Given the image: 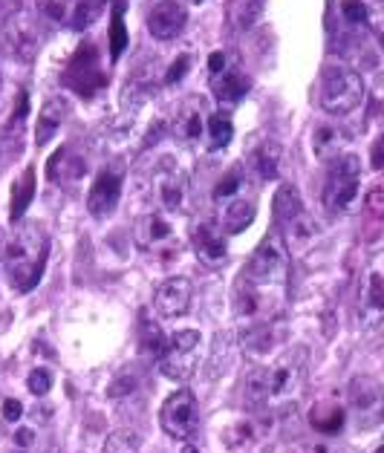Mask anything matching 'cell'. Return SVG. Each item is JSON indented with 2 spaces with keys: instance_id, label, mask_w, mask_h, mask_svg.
I'll return each instance as SVG.
<instances>
[{
  "instance_id": "6da1fadb",
  "label": "cell",
  "mask_w": 384,
  "mask_h": 453,
  "mask_svg": "<svg viewBox=\"0 0 384 453\" xmlns=\"http://www.w3.org/2000/svg\"><path fill=\"white\" fill-rule=\"evenodd\" d=\"M306 381V349L295 347L272 364V367H255L246 375V402L255 407L287 404L298 399Z\"/></svg>"
},
{
  "instance_id": "7a4b0ae2",
  "label": "cell",
  "mask_w": 384,
  "mask_h": 453,
  "mask_svg": "<svg viewBox=\"0 0 384 453\" xmlns=\"http://www.w3.org/2000/svg\"><path fill=\"white\" fill-rule=\"evenodd\" d=\"M47 254H50L47 231L35 223L15 226L4 251V272L15 292L27 295L41 283V274L47 269Z\"/></svg>"
},
{
  "instance_id": "3957f363",
  "label": "cell",
  "mask_w": 384,
  "mask_h": 453,
  "mask_svg": "<svg viewBox=\"0 0 384 453\" xmlns=\"http://www.w3.org/2000/svg\"><path fill=\"white\" fill-rule=\"evenodd\" d=\"M365 102V81L347 64H329L318 81V104L329 116H349Z\"/></svg>"
},
{
  "instance_id": "277c9868",
  "label": "cell",
  "mask_w": 384,
  "mask_h": 453,
  "mask_svg": "<svg viewBox=\"0 0 384 453\" xmlns=\"http://www.w3.org/2000/svg\"><path fill=\"white\" fill-rule=\"evenodd\" d=\"M361 191V159L356 153H342L338 159L329 162L324 176V208L333 217L347 214L356 205Z\"/></svg>"
},
{
  "instance_id": "5b68a950",
  "label": "cell",
  "mask_w": 384,
  "mask_h": 453,
  "mask_svg": "<svg viewBox=\"0 0 384 453\" xmlns=\"http://www.w3.org/2000/svg\"><path fill=\"white\" fill-rule=\"evenodd\" d=\"M349 416L361 430H372L384 422V387L372 375H356L347 384Z\"/></svg>"
},
{
  "instance_id": "8992f818",
  "label": "cell",
  "mask_w": 384,
  "mask_h": 453,
  "mask_svg": "<svg viewBox=\"0 0 384 453\" xmlns=\"http://www.w3.org/2000/svg\"><path fill=\"white\" fill-rule=\"evenodd\" d=\"M289 272V249L283 234H269L251 254L249 263V278L255 286H274L287 280Z\"/></svg>"
},
{
  "instance_id": "52a82bcc",
  "label": "cell",
  "mask_w": 384,
  "mask_h": 453,
  "mask_svg": "<svg viewBox=\"0 0 384 453\" xmlns=\"http://www.w3.org/2000/svg\"><path fill=\"white\" fill-rule=\"evenodd\" d=\"M159 422L171 439L188 441L196 430H200V404H196L194 393L185 390V387L177 393H171L159 411Z\"/></svg>"
},
{
  "instance_id": "ba28073f",
  "label": "cell",
  "mask_w": 384,
  "mask_h": 453,
  "mask_svg": "<svg viewBox=\"0 0 384 453\" xmlns=\"http://www.w3.org/2000/svg\"><path fill=\"white\" fill-rule=\"evenodd\" d=\"M272 214H274V223L280 226L283 234L292 237L295 242H306L315 234L312 219L306 217V211H303L301 194L295 191L292 185H280L278 191H274Z\"/></svg>"
},
{
  "instance_id": "9c48e42d",
  "label": "cell",
  "mask_w": 384,
  "mask_h": 453,
  "mask_svg": "<svg viewBox=\"0 0 384 453\" xmlns=\"http://www.w3.org/2000/svg\"><path fill=\"white\" fill-rule=\"evenodd\" d=\"M122 185H125L122 162L104 165V168L96 173V180L90 185V194H87V211L98 219L110 217L116 211L119 200H122Z\"/></svg>"
},
{
  "instance_id": "30bf717a",
  "label": "cell",
  "mask_w": 384,
  "mask_h": 453,
  "mask_svg": "<svg viewBox=\"0 0 384 453\" xmlns=\"http://www.w3.org/2000/svg\"><path fill=\"white\" fill-rule=\"evenodd\" d=\"M0 41H4L6 52L12 55L15 61H24V64H29L41 50L38 24L27 12H18L15 18H9L6 24L0 27Z\"/></svg>"
},
{
  "instance_id": "8fae6325",
  "label": "cell",
  "mask_w": 384,
  "mask_h": 453,
  "mask_svg": "<svg viewBox=\"0 0 384 453\" xmlns=\"http://www.w3.org/2000/svg\"><path fill=\"white\" fill-rule=\"evenodd\" d=\"M194 286L188 278H168L153 289V312L159 318H182L191 309Z\"/></svg>"
},
{
  "instance_id": "7c38bea8",
  "label": "cell",
  "mask_w": 384,
  "mask_h": 453,
  "mask_svg": "<svg viewBox=\"0 0 384 453\" xmlns=\"http://www.w3.org/2000/svg\"><path fill=\"white\" fill-rule=\"evenodd\" d=\"M153 191H157V200L165 211H180L185 196H188V176L171 159H165V165L153 176Z\"/></svg>"
},
{
  "instance_id": "4fadbf2b",
  "label": "cell",
  "mask_w": 384,
  "mask_h": 453,
  "mask_svg": "<svg viewBox=\"0 0 384 453\" xmlns=\"http://www.w3.org/2000/svg\"><path fill=\"white\" fill-rule=\"evenodd\" d=\"M358 315L367 326L384 324V266L381 263H372L365 274V280H361Z\"/></svg>"
},
{
  "instance_id": "5bb4252c",
  "label": "cell",
  "mask_w": 384,
  "mask_h": 453,
  "mask_svg": "<svg viewBox=\"0 0 384 453\" xmlns=\"http://www.w3.org/2000/svg\"><path fill=\"white\" fill-rule=\"evenodd\" d=\"M177 234H173V226H171V219L165 217V214H159V211H150V214H145L139 219V226H136V242L145 251H153V254H173V240Z\"/></svg>"
},
{
  "instance_id": "9a60e30c",
  "label": "cell",
  "mask_w": 384,
  "mask_h": 453,
  "mask_svg": "<svg viewBox=\"0 0 384 453\" xmlns=\"http://www.w3.org/2000/svg\"><path fill=\"white\" fill-rule=\"evenodd\" d=\"M185 24H188V12L180 0H159L148 12V32L157 41H173L182 35Z\"/></svg>"
},
{
  "instance_id": "2e32d148",
  "label": "cell",
  "mask_w": 384,
  "mask_h": 453,
  "mask_svg": "<svg viewBox=\"0 0 384 453\" xmlns=\"http://www.w3.org/2000/svg\"><path fill=\"white\" fill-rule=\"evenodd\" d=\"M27 113H29V96L18 93L12 116H9L4 130H0V171H4L6 165H12L18 159V153L24 150V121H27Z\"/></svg>"
},
{
  "instance_id": "e0dca14e",
  "label": "cell",
  "mask_w": 384,
  "mask_h": 453,
  "mask_svg": "<svg viewBox=\"0 0 384 453\" xmlns=\"http://www.w3.org/2000/svg\"><path fill=\"white\" fill-rule=\"evenodd\" d=\"M191 246L203 266L217 269V266H223L228 257L226 234H223V228L214 223H196V228L191 231Z\"/></svg>"
},
{
  "instance_id": "ac0fdd59",
  "label": "cell",
  "mask_w": 384,
  "mask_h": 453,
  "mask_svg": "<svg viewBox=\"0 0 384 453\" xmlns=\"http://www.w3.org/2000/svg\"><path fill=\"white\" fill-rule=\"evenodd\" d=\"M64 81H67L75 93L81 96H90L96 87L104 84V75L102 70H98V61H96V47L90 43V47H81L79 55L73 58L67 75H64Z\"/></svg>"
},
{
  "instance_id": "d6986e66",
  "label": "cell",
  "mask_w": 384,
  "mask_h": 453,
  "mask_svg": "<svg viewBox=\"0 0 384 453\" xmlns=\"http://www.w3.org/2000/svg\"><path fill=\"white\" fill-rule=\"evenodd\" d=\"M249 75L234 67V64H228V67L223 73H217L211 75V93L219 104H237V102H243L246 93H249Z\"/></svg>"
},
{
  "instance_id": "ffe728a7",
  "label": "cell",
  "mask_w": 384,
  "mask_h": 453,
  "mask_svg": "<svg viewBox=\"0 0 384 453\" xmlns=\"http://www.w3.org/2000/svg\"><path fill=\"white\" fill-rule=\"evenodd\" d=\"M205 110H203V102L200 98H188L182 107H180V113H177V121H173V134H177L180 142H200L203 134H205Z\"/></svg>"
},
{
  "instance_id": "44dd1931",
  "label": "cell",
  "mask_w": 384,
  "mask_h": 453,
  "mask_svg": "<svg viewBox=\"0 0 384 453\" xmlns=\"http://www.w3.org/2000/svg\"><path fill=\"white\" fill-rule=\"evenodd\" d=\"M87 173V165L75 150L61 148L55 157L50 159V180L61 188H75Z\"/></svg>"
},
{
  "instance_id": "7402d4cb",
  "label": "cell",
  "mask_w": 384,
  "mask_h": 453,
  "mask_svg": "<svg viewBox=\"0 0 384 453\" xmlns=\"http://www.w3.org/2000/svg\"><path fill=\"white\" fill-rule=\"evenodd\" d=\"M349 136L347 134V127H338V125H318L312 130V150H315V157L318 159H324V162H333L338 159L342 153H347L344 148L349 145Z\"/></svg>"
},
{
  "instance_id": "603a6c76",
  "label": "cell",
  "mask_w": 384,
  "mask_h": 453,
  "mask_svg": "<svg viewBox=\"0 0 384 453\" xmlns=\"http://www.w3.org/2000/svg\"><path fill=\"white\" fill-rule=\"evenodd\" d=\"M249 165L263 182H269L278 176V165H280V142H274L269 136L257 139L255 145L249 142Z\"/></svg>"
},
{
  "instance_id": "cb8c5ba5",
  "label": "cell",
  "mask_w": 384,
  "mask_h": 453,
  "mask_svg": "<svg viewBox=\"0 0 384 453\" xmlns=\"http://www.w3.org/2000/svg\"><path fill=\"white\" fill-rule=\"evenodd\" d=\"M64 119H67V104L61 98H47L41 107V116H38V125H35V145L43 148L50 145L55 139V134L61 130Z\"/></svg>"
},
{
  "instance_id": "d4e9b609",
  "label": "cell",
  "mask_w": 384,
  "mask_h": 453,
  "mask_svg": "<svg viewBox=\"0 0 384 453\" xmlns=\"http://www.w3.org/2000/svg\"><path fill=\"white\" fill-rule=\"evenodd\" d=\"M159 370H162V375H168L171 381H188L196 370V352L173 349L168 344V352L159 358Z\"/></svg>"
},
{
  "instance_id": "484cf974",
  "label": "cell",
  "mask_w": 384,
  "mask_h": 453,
  "mask_svg": "<svg viewBox=\"0 0 384 453\" xmlns=\"http://www.w3.org/2000/svg\"><path fill=\"white\" fill-rule=\"evenodd\" d=\"M251 219H255V205L246 203V200H232L226 203L223 214H219V228H223V234H243V231L251 226Z\"/></svg>"
},
{
  "instance_id": "4316f807",
  "label": "cell",
  "mask_w": 384,
  "mask_h": 453,
  "mask_svg": "<svg viewBox=\"0 0 384 453\" xmlns=\"http://www.w3.org/2000/svg\"><path fill=\"white\" fill-rule=\"evenodd\" d=\"M263 12H266V0H232L228 4V20H232L234 32L255 29Z\"/></svg>"
},
{
  "instance_id": "83f0119b",
  "label": "cell",
  "mask_w": 384,
  "mask_h": 453,
  "mask_svg": "<svg viewBox=\"0 0 384 453\" xmlns=\"http://www.w3.org/2000/svg\"><path fill=\"white\" fill-rule=\"evenodd\" d=\"M32 196H35V168H27L24 176H20V180L12 185V203H9V217H12L15 226L20 223V217L27 214Z\"/></svg>"
},
{
  "instance_id": "f1b7e54d",
  "label": "cell",
  "mask_w": 384,
  "mask_h": 453,
  "mask_svg": "<svg viewBox=\"0 0 384 453\" xmlns=\"http://www.w3.org/2000/svg\"><path fill=\"white\" fill-rule=\"evenodd\" d=\"M205 136H208V148H211V150H223V148L232 145V139H234L232 116L223 113V110H217V113H208Z\"/></svg>"
},
{
  "instance_id": "f546056e",
  "label": "cell",
  "mask_w": 384,
  "mask_h": 453,
  "mask_svg": "<svg viewBox=\"0 0 384 453\" xmlns=\"http://www.w3.org/2000/svg\"><path fill=\"white\" fill-rule=\"evenodd\" d=\"M344 407L335 404V402H321L312 407V416L310 422L315 430H321V434H338V430L344 427Z\"/></svg>"
},
{
  "instance_id": "4dcf8cb0",
  "label": "cell",
  "mask_w": 384,
  "mask_h": 453,
  "mask_svg": "<svg viewBox=\"0 0 384 453\" xmlns=\"http://www.w3.org/2000/svg\"><path fill=\"white\" fill-rule=\"evenodd\" d=\"M127 0H113V15H110V58L119 61L127 50V27H125Z\"/></svg>"
},
{
  "instance_id": "1f68e13d",
  "label": "cell",
  "mask_w": 384,
  "mask_h": 453,
  "mask_svg": "<svg viewBox=\"0 0 384 453\" xmlns=\"http://www.w3.org/2000/svg\"><path fill=\"white\" fill-rule=\"evenodd\" d=\"M139 335H142V349H145L148 356H153L157 361L165 356V352H168V344H171V341L165 338V333L159 329L157 320H150L148 315H142V333H139Z\"/></svg>"
},
{
  "instance_id": "d6a6232c",
  "label": "cell",
  "mask_w": 384,
  "mask_h": 453,
  "mask_svg": "<svg viewBox=\"0 0 384 453\" xmlns=\"http://www.w3.org/2000/svg\"><path fill=\"white\" fill-rule=\"evenodd\" d=\"M338 12H342V20L353 32L370 29V4L367 0H342Z\"/></svg>"
},
{
  "instance_id": "836d02e7",
  "label": "cell",
  "mask_w": 384,
  "mask_h": 453,
  "mask_svg": "<svg viewBox=\"0 0 384 453\" xmlns=\"http://www.w3.org/2000/svg\"><path fill=\"white\" fill-rule=\"evenodd\" d=\"M98 12H102V0H75L73 12H70V20L67 24L75 29V32H84L87 27L96 24Z\"/></svg>"
},
{
  "instance_id": "e575fe53",
  "label": "cell",
  "mask_w": 384,
  "mask_h": 453,
  "mask_svg": "<svg viewBox=\"0 0 384 453\" xmlns=\"http://www.w3.org/2000/svg\"><path fill=\"white\" fill-rule=\"evenodd\" d=\"M35 6L43 20H50V24L58 27V24H67L70 20L75 0H35Z\"/></svg>"
},
{
  "instance_id": "d590c367",
  "label": "cell",
  "mask_w": 384,
  "mask_h": 453,
  "mask_svg": "<svg viewBox=\"0 0 384 453\" xmlns=\"http://www.w3.org/2000/svg\"><path fill=\"white\" fill-rule=\"evenodd\" d=\"M240 185H243V168H232L228 171L223 180L217 182V188H214V200L217 203H232V200H237V191H240Z\"/></svg>"
},
{
  "instance_id": "8d00e7d4",
  "label": "cell",
  "mask_w": 384,
  "mask_h": 453,
  "mask_svg": "<svg viewBox=\"0 0 384 453\" xmlns=\"http://www.w3.org/2000/svg\"><path fill=\"white\" fill-rule=\"evenodd\" d=\"M104 453H139V436L134 430H113L104 441Z\"/></svg>"
},
{
  "instance_id": "74e56055",
  "label": "cell",
  "mask_w": 384,
  "mask_h": 453,
  "mask_svg": "<svg viewBox=\"0 0 384 453\" xmlns=\"http://www.w3.org/2000/svg\"><path fill=\"white\" fill-rule=\"evenodd\" d=\"M272 344H274V333H272L269 326H255L243 338V347H246L249 356H263V352L272 349Z\"/></svg>"
},
{
  "instance_id": "f35d334b",
  "label": "cell",
  "mask_w": 384,
  "mask_h": 453,
  "mask_svg": "<svg viewBox=\"0 0 384 453\" xmlns=\"http://www.w3.org/2000/svg\"><path fill=\"white\" fill-rule=\"evenodd\" d=\"M191 64H194V58H191V52H182V55H177L173 58V64L168 67V73H165V84H180L185 75L191 73Z\"/></svg>"
},
{
  "instance_id": "ab89813d",
  "label": "cell",
  "mask_w": 384,
  "mask_h": 453,
  "mask_svg": "<svg viewBox=\"0 0 384 453\" xmlns=\"http://www.w3.org/2000/svg\"><path fill=\"white\" fill-rule=\"evenodd\" d=\"M200 333L196 329H177V333L171 335V347L173 349H185V352H196L200 349Z\"/></svg>"
},
{
  "instance_id": "60d3db41",
  "label": "cell",
  "mask_w": 384,
  "mask_h": 453,
  "mask_svg": "<svg viewBox=\"0 0 384 453\" xmlns=\"http://www.w3.org/2000/svg\"><path fill=\"white\" fill-rule=\"evenodd\" d=\"M27 387H29V393H32V395H47V393L52 390V372H50V370H43V367L32 370V372H29V379H27Z\"/></svg>"
},
{
  "instance_id": "b9f144b4",
  "label": "cell",
  "mask_w": 384,
  "mask_h": 453,
  "mask_svg": "<svg viewBox=\"0 0 384 453\" xmlns=\"http://www.w3.org/2000/svg\"><path fill=\"white\" fill-rule=\"evenodd\" d=\"M136 379L130 372H122V375H116V381L110 384V399H125V395H130L136 390Z\"/></svg>"
},
{
  "instance_id": "7bdbcfd3",
  "label": "cell",
  "mask_w": 384,
  "mask_h": 453,
  "mask_svg": "<svg viewBox=\"0 0 384 453\" xmlns=\"http://www.w3.org/2000/svg\"><path fill=\"white\" fill-rule=\"evenodd\" d=\"M226 341L228 335L226 333H219L217 341H214V352H211V358H208V364L214 367V375H219L226 367H228V356H226Z\"/></svg>"
},
{
  "instance_id": "ee69618b",
  "label": "cell",
  "mask_w": 384,
  "mask_h": 453,
  "mask_svg": "<svg viewBox=\"0 0 384 453\" xmlns=\"http://www.w3.org/2000/svg\"><path fill=\"white\" fill-rule=\"evenodd\" d=\"M18 12H24V0H0V27H4L9 18H15Z\"/></svg>"
},
{
  "instance_id": "f6af8a7d",
  "label": "cell",
  "mask_w": 384,
  "mask_h": 453,
  "mask_svg": "<svg viewBox=\"0 0 384 453\" xmlns=\"http://www.w3.org/2000/svg\"><path fill=\"white\" fill-rule=\"evenodd\" d=\"M20 416H24V404L18 399H6L4 402V418L6 422H20Z\"/></svg>"
},
{
  "instance_id": "bcb514c9",
  "label": "cell",
  "mask_w": 384,
  "mask_h": 453,
  "mask_svg": "<svg viewBox=\"0 0 384 453\" xmlns=\"http://www.w3.org/2000/svg\"><path fill=\"white\" fill-rule=\"evenodd\" d=\"M15 445H20V448L32 445V430H29V427H20V430H18V434H15Z\"/></svg>"
},
{
  "instance_id": "7dc6e473",
  "label": "cell",
  "mask_w": 384,
  "mask_h": 453,
  "mask_svg": "<svg viewBox=\"0 0 384 453\" xmlns=\"http://www.w3.org/2000/svg\"><path fill=\"white\" fill-rule=\"evenodd\" d=\"M182 453H196V448L188 445V441H182Z\"/></svg>"
},
{
  "instance_id": "c3c4849f",
  "label": "cell",
  "mask_w": 384,
  "mask_h": 453,
  "mask_svg": "<svg viewBox=\"0 0 384 453\" xmlns=\"http://www.w3.org/2000/svg\"><path fill=\"white\" fill-rule=\"evenodd\" d=\"M188 4H203V0H188Z\"/></svg>"
},
{
  "instance_id": "681fc988",
  "label": "cell",
  "mask_w": 384,
  "mask_h": 453,
  "mask_svg": "<svg viewBox=\"0 0 384 453\" xmlns=\"http://www.w3.org/2000/svg\"><path fill=\"white\" fill-rule=\"evenodd\" d=\"M376 453H384V445H381V448H379V450H376Z\"/></svg>"
},
{
  "instance_id": "f907efd6",
  "label": "cell",
  "mask_w": 384,
  "mask_h": 453,
  "mask_svg": "<svg viewBox=\"0 0 384 453\" xmlns=\"http://www.w3.org/2000/svg\"><path fill=\"white\" fill-rule=\"evenodd\" d=\"M0 84H4V79H0Z\"/></svg>"
}]
</instances>
